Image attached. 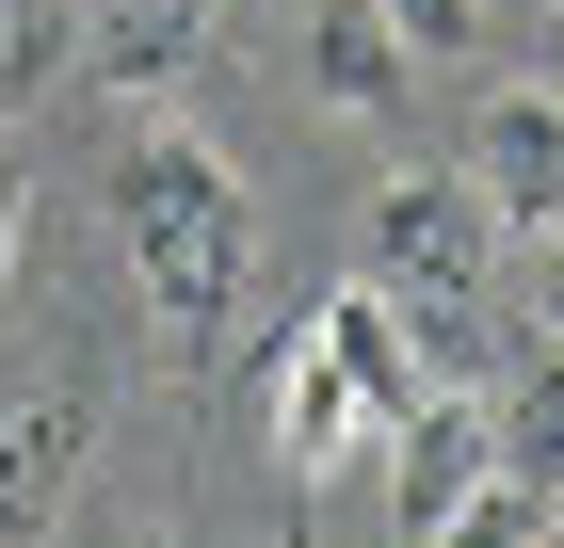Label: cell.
I'll return each mask as SVG.
<instances>
[{
    "label": "cell",
    "instance_id": "obj_1",
    "mask_svg": "<svg viewBox=\"0 0 564 548\" xmlns=\"http://www.w3.org/2000/svg\"><path fill=\"white\" fill-rule=\"evenodd\" d=\"M97 211H113V258H130L145 323H162L177 355H210V339H226V307H242V275H259V211H242L226 146H194L177 114H130V129H113Z\"/></svg>",
    "mask_w": 564,
    "mask_h": 548
},
{
    "label": "cell",
    "instance_id": "obj_2",
    "mask_svg": "<svg viewBox=\"0 0 564 548\" xmlns=\"http://www.w3.org/2000/svg\"><path fill=\"white\" fill-rule=\"evenodd\" d=\"M259 404H274L291 484H339V468H371V452H388V436L435 404V372H420V339H403L371 291H339V307H306V323L274 339Z\"/></svg>",
    "mask_w": 564,
    "mask_h": 548
},
{
    "label": "cell",
    "instance_id": "obj_3",
    "mask_svg": "<svg viewBox=\"0 0 564 548\" xmlns=\"http://www.w3.org/2000/svg\"><path fill=\"white\" fill-rule=\"evenodd\" d=\"M355 291L420 339L435 387L468 372L484 323H500V226L468 211V178H388V194H371V226H355Z\"/></svg>",
    "mask_w": 564,
    "mask_h": 548
},
{
    "label": "cell",
    "instance_id": "obj_4",
    "mask_svg": "<svg viewBox=\"0 0 564 548\" xmlns=\"http://www.w3.org/2000/svg\"><path fill=\"white\" fill-rule=\"evenodd\" d=\"M82 452H97V387L82 372H0V548L65 533Z\"/></svg>",
    "mask_w": 564,
    "mask_h": 548
},
{
    "label": "cell",
    "instance_id": "obj_5",
    "mask_svg": "<svg viewBox=\"0 0 564 548\" xmlns=\"http://www.w3.org/2000/svg\"><path fill=\"white\" fill-rule=\"evenodd\" d=\"M468 211L500 226V243H532V226H564V97H484L468 114Z\"/></svg>",
    "mask_w": 564,
    "mask_h": 548
},
{
    "label": "cell",
    "instance_id": "obj_6",
    "mask_svg": "<svg viewBox=\"0 0 564 548\" xmlns=\"http://www.w3.org/2000/svg\"><path fill=\"white\" fill-rule=\"evenodd\" d=\"M468 484H500V436H484V404H468V387H435L420 420L388 436V548H420L435 516L468 501Z\"/></svg>",
    "mask_w": 564,
    "mask_h": 548
},
{
    "label": "cell",
    "instance_id": "obj_7",
    "mask_svg": "<svg viewBox=\"0 0 564 548\" xmlns=\"http://www.w3.org/2000/svg\"><path fill=\"white\" fill-rule=\"evenodd\" d=\"M210 49V0H65V65H97L113 97H162Z\"/></svg>",
    "mask_w": 564,
    "mask_h": 548
},
{
    "label": "cell",
    "instance_id": "obj_8",
    "mask_svg": "<svg viewBox=\"0 0 564 548\" xmlns=\"http://www.w3.org/2000/svg\"><path fill=\"white\" fill-rule=\"evenodd\" d=\"M484 436H500V484H517V501H564V339H532L517 372H500Z\"/></svg>",
    "mask_w": 564,
    "mask_h": 548
},
{
    "label": "cell",
    "instance_id": "obj_9",
    "mask_svg": "<svg viewBox=\"0 0 564 548\" xmlns=\"http://www.w3.org/2000/svg\"><path fill=\"white\" fill-rule=\"evenodd\" d=\"M403 65H420V49H403L371 0H323V49H306V82L339 97V114H388V97H403Z\"/></svg>",
    "mask_w": 564,
    "mask_h": 548
},
{
    "label": "cell",
    "instance_id": "obj_10",
    "mask_svg": "<svg viewBox=\"0 0 564 548\" xmlns=\"http://www.w3.org/2000/svg\"><path fill=\"white\" fill-rule=\"evenodd\" d=\"M65 82V0H0V129Z\"/></svg>",
    "mask_w": 564,
    "mask_h": 548
},
{
    "label": "cell",
    "instance_id": "obj_11",
    "mask_svg": "<svg viewBox=\"0 0 564 548\" xmlns=\"http://www.w3.org/2000/svg\"><path fill=\"white\" fill-rule=\"evenodd\" d=\"M420 548H532V501H517V484H468V501L435 516Z\"/></svg>",
    "mask_w": 564,
    "mask_h": 548
},
{
    "label": "cell",
    "instance_id": "obj_12",
    "mask_svg": "<svg viewBox=\"0 0 564 548\" xmlns=\"http://www.w3.org/2000/svg\"><path fill=\"white\" fill-rule=\"evenodd\" d=\"M371 17H388L403 49H435V65H452V49H484V0H371Z\"/></svg>",
    "mask_w": 564,
    "mask_h": 548
},
{
    "label": "cell",
    "instance_id": "obj_13",
    "mask_svg": "<svg viewBox=\"0 0 564 548\" xmlns=\"http://www.w3.org/2000/svg\"><path fill=\"white\" fill-rule=\"evenodd\" d=\"M517 323L564 339V226H532V243H517Z\"/></svg>",
    "mask_w": 564,
    "mask_h": 548
},
{
    "label": "cell",
    "instance_id": "obj_14",
    "mask_svg": "<svg viewBox=\"0 0 564 548\" xmlns=\"http://www.w3.org/2000/svg\"><path fill=\"white\" fill-rule=\"evenodd\" d=\"M17 258H33V178H17V146H0V291H17Z\"/></svg>",
    "mask_w": 564,
    "mask_h": 548
},
{
    "label": "cell",
    "instance_id": "obj_15",
    "mask_svg": "<svg viewBox=\"0 0 564 548\" xmlns=\"http://www.w3.org/2000/svg\"><path fill=\"white\" fill-rule=\"evenodd\" d=\"M532 548H564V501H532Z\"/></svg>",
    "mask_w": 564,
    "mask_h": 548
},
{
    "label": "cell",
    "instance_id": "obj_16",
    "mask_svg": "<svg viewBox=\"0 0 564 548\" xmlns=\"http://www.w3.org/2000/svg\"><path fill=\"white\" fill-rule=\"evenodd\" d=\"M210 17H291V0H210Z\"/></svg>",
    "mask_w": 564,
    "mask_h": 548
}]
</instances>
